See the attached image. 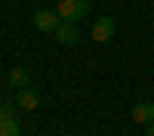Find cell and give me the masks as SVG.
<instances>
[{
	"instance_id": "6da1fadb",
	"label": "cell",
	"mask_w": 154,
	"mask_h": 136,
	"mask_svg": "<svg viewBox=\"0 0 154 136\" xmlns=\"http://www.w3.org/2000/svg\"><path fill=\"white\" fill-rule=\"evenodd\" d=\"M56 12H59L62 22H77V19H83L89 12V3L86 0H62V3L56 6Z\"/></svg>"
},
{
	"instance_id": "7a4b0ae2",
	"label": "cell",
	"mask_w": 154,
	"mask_h": 136,
	"mask_svg": "<svg viewBox=\"0 0 154 136\" xmlns=\"http://www.w3.org/2000/svg\"><path fill=\"white\" fill-rule=\"evenodd\" d=\"M114 31H117V22H114L111 16H102V19H96V22H93V28H89V37H93L96 43H105V40H111V37H114Z\"/></svg>"
},
{
	"instance_id": "3957f363",
	"label": "cell",
	"mask_w": 154,
	"mask_h": 136,
	"mask_svg": "<svg viewBox=\"0 0 154 136\" xmlns=\"http://www.w3.org/2000/svg\"><path fill=\"white\" fill-rule=\"evenodd\" d=\"M59 22H62V19H59L56 9H37V12H34V28H37V31H49V34H53V31L59 28Z\"/></svg>"
},
{
	"instance_id": "277c9868",
	"label": "cell",
	"mask_w": 154,
	"mask_h": 136,
	"mask_svg": "<svg viewBox=\"0 0 154 136\" xmlns=\"http://www.w3.org/2000/svg\"><path fill=\"white\" fill-rule=\"evenodd\" d=\"M53 37H56L62 46H71V43L80 40V31H77V25H74V22H59V28L53 31Z\"/></svg>"
},
{
	"instance_id": "5b68a950",
	"label": "cell",
	"mask_w": 154,
	"mask_h": 136,
	"mask_svg": "<svg viewBox=\"0 0 154 136\" xmlns=\"http://www.w3.org/2000/svg\"><path fill=\"white\" fill-rule=\"evenodd\" d=\"M16 102H19V108H22V111H34L37 105H40V93L31 90V87H25V90H19Z\"/></svg>"
},
{
	"instance_id": "8992f818",
	"label": "cell",
	"mask_w": 154,
	"mask_h": 136,
	"mask_svg": "<svg viewBox=\"0 0 154 136\" xmlns=\"http://www.w3.org/2000/svg\"><path fill=\"white\" fill-rule=\"evenodd\" d=\"M133 121L148 127V124L154 121V102H139V105H133Z\"/></svg>"
},
{
	"instance_id": "52a82bcc",
	"label": "cell",
	"mask_w": 154,
	"mask_h": 136,
	"mask_svg": "<svg viewBox=\"0 0 154 136\" xmlns=\"http://www.w3.org/2000/svg\"><path fill=\"white\" fill-rule=\"evenodd\" d=\"M28 81H31L28 68H22V65H12V68H9V84L16 87V90H25V87H28Z\"/></svg>"
},
{
	"instance_id": "ba28073f",
	"label": "cell",
	"mask_w": 154,
	"mask_h": 136,
	"mask_svg": "<svg viewBox=\"0 0 154 136\" xmlns=\"http://www.w3.org/2000/svg\"><path fill=\"white\" fill-rule=\"evenodd\" d=\"M19 118H3L0 121V136H19Z\"/></svg>"
},
{
	"instance_id": "9c48e42d",
	"label": "cell",
	"mask_w": 154,
	"mask_h": 136,
	"mask_svg": "<svg viewBox=\"0 0 154 136\" xmlns=\"http://www.w3.org/2000/svg\"><path fill=\"white\" fill-rule=\"evenodd\" d=\"M148 136H154V121H151V124H148Z\"/></svg>"
},
{
	"instance_id": "30bf717a",
	"label": "cell",
	"mask_w": 154,
	"mask_h": 136,
	"mask_svg": "<svg viewBox=\"0 0 154 136\" xmlns=\"http://www.w3.org/2000/svg\"><path fill=\"white\" fill-rule=\"evenodd\" d=\"M151 19H154V6H151Z\"/></svg>"
}]
</instances>
